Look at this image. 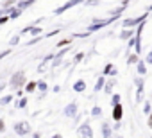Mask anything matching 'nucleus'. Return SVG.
I'll list each match as a JSON object with an SVG mask.
<instances>
[{
  "instance_id": "nucleus-1",
  "label": "nucleus",
  "mask_w": 152,
  "mask_h": 138,
  "mask_svg": "<svg viewBox=\"0 0 152 138\" xmlns=\"http://www.w3.org/2000/svg\"><path fill=\"white\" fill-rule=\"evenodd\" d=\"M15 131L18 133V134H27V133H31V126H29V122H25V120H22V122H16L15 124Z\"/></svg>"
},
{
  "instance_id": "nucleus-2",
  "label": "nucleus",
  "mask_w": 152,
  "mask_h": 138,
  "mask_svg": "<svg viewBox=\"0 0 152 138\" xmlns=\"http://www.w3.org/2000/svg\"><path fill=\"white\" fill-rule=\"evenodd\" d=\"M79 2H86V0H70V2H66V4L61 6L59 9H56V15H63L66 9H70V7H73V6H77Z\"/></svg>"
},
{
  "instance_id": "nucleus-3",
  "label": "nucleus",
  "mask_w": 152,
  "mask_h": 138,
  "mask_svg": "<svg viewBox=\"0 0 152 138\" xmlns=\"http://www.w3.org/2000/svg\"><path fill=\"white\" fill-rule=\"evenodd\" d=\"M79 134H81V138H93V133H91V127L88 122L79 127Z\"/></svg>"
},
{
  "instance_id": "nucleus-4",
  "label": "nucleus",
  "mask_w": 152,
  "mask_h": 138,
  "mask_svg": "<svg viewBox=\"0 0 152 138\" xmlns=\"http://www.w3.org/2000/svg\"><path fill=\"white\" fill-rule=\"evenodd\" d=\"M122 115H124V108H122V104L118 102V104L113 106V118H115L116 122H120V120H122Z\"/></svg>"
},
{
  "instance_id": "nucleus-5",
  "label": "nucleus",
  "mask_w": 152,
  "mask_h": 138,
  "mask_svg": "<svg viewBox=\"0 0 152 138\" xmlns=\"http://www.w3.org/2000/svg\"><path fill=\"white\" fill-rule=\"evenodd\" d=\"M23 81H25V76H23V72H18V74H15V76H13V79H11V84H13V86H20Z\"/></svg>"
},
{
  "instance_id": "nucleus-6",
  "label": "nucleus",
  "mask_w": 152,
  "mask_h": 138,
  "mask_svg": "<svg viewBox=\"0 0 152 138\" xmlns=\"http://www.w3.org/2000/svg\"><path fill=\"white\" fill-rule=\"evenodd\" d=\"M75 113H77V104H75V102H72L70 106H66V109H64V115L66 117H73Z\"/></svg>"
},
{
  "instance_id": "nucleus-7",
  "label": "nucleus",
  "mask_w": 152,
  "mask_h": 138,
  "mask_svg": "<svg viewBox=\"0 0 152 138\" xmlns=\"http://www.w3.org/2000/svg\"><path fill=\"white\" fill-rule=\"evenodd\" d=\"M73 90H75V92H84V90H86V83H84L83 79H79L77 83L73 84Z\"/></svg>"
},
{
  "instance_id": "nucleus-8",
  "label": "nucleus",
  "mask_w": 152,
  "mask_h": 138,
  "mask_svg": "<svg viewBox=\"0 0 152 138\" xmlns=\"http://www.w3.org/2000/svg\"><path fill=\"white\" fill-rule=\"evenodd\" d=\"M102 134H104V138H111V127H109V124H102Z\"/></svg>"
},
{
  "instance_id": "nucleus-9",
  "label": "nucleus",
  "mask_w": 152,
  "mask_h": 138,
  "mask_svg": "<svg viewBox=\"0 0 152 138\" xmlns=\"http://www.w3.org/2000/svg\"><path fill=\"white\" fill-rule=\"evenodd\" d=\"M141 18H145V16H140V18H134V20H125V22H124V25H125V27H131V25H136V23H140V22H141Z\"/></svg>"
},
{
  "instance_id": "nucleus-10",
  "label": "nucleus",
  "mask_w": 152,
  "mask_h": 138,
  "mask_svg": "<svg viewBox=\"0 0 152 138\" xmlns=\"http://www.w3.org/2000/svg\"><path fill=\"white\" fill-rule=\"evenodd\" d=\"M102 88H104V77L100 76V79H99V81H97V84H95V92H100Z\"/></svg>"
},
{
  "instance_id": "nucleus-11",
  "label": "nucleus",
  "mask_w": 152,
  "mask_h": 138,
  "mask_svg": "<svg viewBox=\"0 0 152 138\" xmlns=\"http://www.w3.org/2000/svg\"><path fill=\"white\" fill-rule=\"evenodd\" d=\"M31 4H34V0H25V2H22V4H20V7H18V9L22 11V9H25V7H29Z\"/></svg>"
},
{
  "instance_id": "nucleus-12",
  "label": "nucleus",
  "mask_w": 152,
  "mask_h": 138,
  "mask_svg": "<svg viewBox=\"0 0 152 138\" xmlns=\"http://www.w3.org/2000/svg\"><path fill=\"white\" fill-rule=\"evenodd\" d=\"M11 101H13V97H11V95H6V97H2V99H0V104L4 106V104H9Z\"/></svg>"
},
{
  "instance_id": "nucleus-13",
  "label": "nucleus",
  "mask_w": 152,
  "mask_h": 138,
  "mask_svg": "<svg viewBox=\"0 0 152 138\" xmlns=\"http://www.w3.org/2000/svg\"><path fill=\"white\" fill-rule=\"evenodd\" d=\"M91 115H93V117H99V115H102V109H100L99 106H95L93 111H91Z\"/></svg>"
},
{
  "instance_id": "nucleus-14",
  "label": "nucleus",
  "mask_w": 152,
  "mask_h": 138,
  "mask_svg": "<svg viewBox=\"0 0 152 138\" xmlns=\"http://www.w3.org/2000/svg\"><path fill=\"white\" fill-rule=\"evenodd\" d=\"M36 86H38V84H36V83H29V84H27V88H25V90H27V92H29V93H31V92H34V88H36Z\"/></svg>"
},
{
  "instance_id": "nucleus-15",
  "label": "nucleus",
  "mask_w": 152,
  "mask_h": 138,
  "mask_svg": "<svg viewBox=\"0 0 152 138\" xmlns=\"http://www.w3.org/2000/svg\"><path fill=\"white\" fill-rule=\"evenodd\" d=\"M20 13H22V11H20V9H16V11H13V13H11V16H9V18H11V20H15V18H18V16H20Z\"/></svg>"
},
{
  "instance_id": "nucleus-16",
  "label": "nucleus",
  "mask_w": 152,
  "mask_h": 138,
  "mask_svg": "<svg viewBox=\"0 0 152 138\" xmlns=\"http://www.w3.org/2000/svg\"><path fill=\"white\" fill-rule=\"evenodd\" d=\"M118 102H120V95H118V93H115V95H113V106H115V104H118Z\"/></svg>"
},
{
  "instance_id": "nucleus-17",
  "label": "nucleus",
  "mask_w": 152,
  "mask_h": 138,
  "mask_svg": "<svg viewBox=\"0 0 152 138\" xmlns=\"http://www.w3.org/2000/svg\"><path fill=\"white\" fill-rule=\"evenodd\" d=\"M83 57H84V54H83V52H79L77 56H75V59H73V61H75V63H79V61H81Z\"/></svg>"
},
{
  "instance_id": "nucleus-18",
  "label": "nucleus",
  "mask_w": 152,
  "mask_h": 138,
  "mask_svg": "<svg viewBox=\"0 0 152 138\" xmlns=\"http://www.w3.org/2000/svg\"><path fill=\"white\" fill-rule=\"evenodd\" d=\"M138 72H140V74H145V65H143V63L138 65Z\"/></svg>"
},
{
  "instance_id": "nucleus-19",
  "label": "nucleus",
  "mask_w": 152,
  "mask_h": 138,
  "mask_svg": "<svg viewBox=\"0 0 152 138\" xmlns=\"http://www.w3.org/2000/svg\"><path fill=\"white\" fill-rule=\"evenodd\" d=\"M9 20H11L9 16H2V18H0V25H4V23H6V22H9Z\"/></svg>"
},
{
  "instance_id": "nucleus-20",
  "label": "nucleus",
  "mask_w": 152,
  "mask_h": 138,
  "mask_svg": "<svg viewBox=\"0 0 152 138\" xmlns=\"http://www.w3.org/2000/svg\"><path fill=\"white\" fill-rule=\"evenodd\" d=\"M38 86H39V90H41V92H45V90H47V83H38Z\"/></svg>"
},
{
  "instance_id": "nucleus-21",
  "label": "nucleus",
  "mask_w": 152,
  "mask_h": 138,
  "mask_svg": "<svg viewBox=\"0 0 152 138\" xmlns=\"http://www.w3.org/2000/svg\"><path fill=\"white\" fill-rule=\"evenodd\" d=\"M111 70H113V65H107V66L104 68V74H109Z\"/></svg>"
},
{
  "instance_id": "nucleus-22",
  "label": "nucleus",
  "mask_w": 152,
  "mask_h": 138,
  "mask_svg": "<svg viewBox=\"0 0 152 138\" xmlns=\"http://www.w3.org/2000/svg\"><path fill=\"white\" fill-rule=\"evenodd\" d=\"M9 52H11V50H4V52H0V59H4L6 56H9Z\"/></svg>"
},
{
  "instance_id": "nucleus-23",
  "label": "nucleus",
  "mask_w": 152,
  "mask_h": 138,
  "mask_svg": "<svg viewBox=\"0 0 152 138\" xmlns=\"http://www.w3.org/2000/svg\"><path fill=\"white\" fill-rule=\"evenodd\" d=\"M25 104H27V99H22L20 104H18V108H25Z\"/></svg>"
},
{
  "instance_id": "nucleus-24",
  "label": "nucleus",
  "mask_w": 152,
  "mask_h": 138,
  "mask_svg": "<svg viewBox=\"0 0 152 138\" xmlns=\"http://www.w3.org/2000/svg\"><path fill=\"white\" fill-rule=\"evenodd\" d=\"M66 43H70V40H63V41H59L57 47H63V45H66Z\"/></svg>"
},
{
  "instance_id": "nucleus-25",
  "label": "nucleus",
  "mask_w": 152,
  "mask_h": 138,
  "mask_svg": "<svg viewBox=\"0 0 152 138\" xmlns=\"http://www.w3.org/2000/svg\"><path fill=\"white\" fill-rule=\"evenodd\" d=\"M113 84H115L113 81H111V83H107V86H106V92H111V88H113Z\"/></svg>"
},
{
  "instance_id": "nucleus-26",
  "label": "nucleus",
  "mask_w": 152,
  "mask_h": 138,
  "mask_svg": "<svg viewBox=\"0 0 152 138\" xmlns=\"http://www.w3.org/2000/svg\"><path fill=\"white\" fill-rule=\"evenodd\" d=\"M136 59H138L136 56H131V57H129V63H136Z\"/></svg>"
},
{
  "instance_id": "nucleus-27",
  "label": "nucleus",
  "mask_w": 152,
  "mask_h": 138,
  "mask_svg": "<svg viewBox=\"0 0 152 138\" xmlns=\"http://www.w3.org/2000/svg\"><path fill=\"white\" fill-rule=\"evenodd\" d=\"M127 36H131V31L127 32V31H124V34H122V38H127Z\"/></svg>"
},
{
  "instance_id": "nucleus-28",
  "label": "nucleus",
  "mask_w": 152,
  "mask_h": 138,
  "mask_svg": "<svg viewBox=\"0 0 152 138\" xmlns=\"http://www.w3.org/2000/svg\"><path fill=\"white\" fill-rule=\"evenodd\" d=\"M4 127H6V124H4V120H0V131H4Z\"/></svg>"
},
{
  "instance_id": "nucleus-29",
  "label": "nucleus",
  "mask_w": 152,
  "mask_h": 138,
  "mask_svg": "<svg viewBox=\"0 0 152 138\" xmlns=\"http://www.w3.org/2000/svg\"><path fill=\"white\" fill-rule=\"evenodd\" d=\"M52 138H63V136H61V134H54Z\"/></svg>"
},
{
  "instance_id": "nucleus-30",
  "label": "nucleus",
  "mask_w": 152,
  "mask_h": 138,
  "mask_svg": "<svg viewBox=\"0 0 152 138\" xmlns=\"http://www.w3.org/2000/svg\"><path fill=\"white\" fill-rule=\"evenodd\" d=\"M148 126H150V127H152V117H150V120H148Z\"/></svg>"
},
{
  "instance_id": "nucleus-31",
  "label": "nucleus",
  "mask_w": 152,
  "mask_h": 138,
  "mask_svg": "<svg viewBox=\"0 0 152 138\" xmlns=\"http://www.w3.org/2000/svg\"><path fill=\"white\" fill-rule=\"evenodd\" d=\"M32 138H39V134H34V136H32Z\"/></svg>"
}]
</instances>
